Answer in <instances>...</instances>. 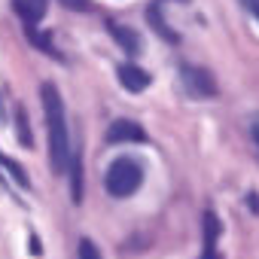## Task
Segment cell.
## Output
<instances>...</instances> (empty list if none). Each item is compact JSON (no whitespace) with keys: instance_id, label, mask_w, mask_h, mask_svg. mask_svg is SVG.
<instances>
[{"instance_id":"1","label":"cell","mask_w":259,"mask_h":259,"mask_svg":"<svg viewBox=\"0 0 259 259\" xmlns=\"http://www.w3.org/2000/svg\"><path fill=\"white\" fill-rule=\"evenodd\" d=\"M40 101H43V113H46V125H49V165L55 174H64L73 150H70V135H67L64 101H61L55 82L40 85Z\"/></svg>"},{"instance_id":"2","label":"cell","mask_w":259,"mask_h":259,"mask_svg":"<svg viewBox=\"0 0 259 259\" xmlns=\"http://www.w3.org/2000/svg\"><path fill=\"white\" fill-rule=\"evenodd\" d=\"M144 183V168L135 162V159H116L110 168H107V177H104V189L113 195V198H128L135 195Z\"/></svg>"},{"instance_id":"3","label":"cell","mask_w":259,"mask_h":259,"mask_svg":"<svg viewBox=\"0 0 259 259\" xmlns=\"http://www.w3.org/2000/svg\"><path fill=\"white\" fill-rule=\"evenodd\" d=\"M180 82H183V89H186V95L189 98H213L217 95V79H213V73L210 70H204V67H192V64H183L180 67Z\"/></svg>"},{"instance_id":"4","label":"cell","mask_w":259,"mask_h":259,"mask_svg":"<svg viewBox=\"0 0 259 259\" xmlns=\"http://www.w3.org/2000/svg\"><path fill=\"white\" fill-rule=\"evenodd\" d=\"M107 141L110 144H141V141H147V132L135 119H116L107 128Z\"/></svg>"},{"instance_id":"5","label":"cell","mask_w":259,"mask_h":259,"mask_svg":"<svg viewBox=\"0 0 259 259\" xmlns=\"http://www.w3.org/2000/svg\"><path fill=\"white\" fill-rule=\"evenodd\" d=\"M116 76H119V82H122V89H128V92H144L147 85H150V73L144 70V67H138V64H119V70H116Z\"/></svg>"},{"instance_id":"6","label":"cell","mask_w":259,"mask_h":259,"mask_svg":"<svg viewBox=\"0 0 259 259\" xmlns=\"http://www.w3.org/2000/svg\"><path fill=\"white\" fill-rule=\"evenodd\" d=\"M110 37H113V40H116L128 55H138V52L144 49L141 34H138L135 28H128V25H116V22H113V25H110Z\"/></svg>"},{"instance_id":"7","label":"cell","mask_w":259,"mask_h":259,"mask_svg":"<svg viewBox=\"0 0 259 259\" xmlns=\"http://www.w3.org/2000/svg\"><path fill=\"white\" fill-rule=\"evenodd\" d=\"M13 10L25 25H37L46 13V4H40V0H13Z\"/></svg>"},{"instance_id":"8","label":"cell","mask_w":259,"mask_h":259,"mask_svg":"<svg viewBox=\"0 0 259 259\" xmlns=\"http://www.w3.org/2000/svg\"><path fill=\"white\" fill-rule=\"evenodd\" d=\"M217 238H220V220L217 213H204V253L201 259H217Z\"/></svg>"},{"instance_id":"9","label":"cell","mask_w":259,"mask_h":259,"mask_svg":"<svg viewBox=\"0 0 259 259\" xmlns=\"http://www.w3.org/2000/svg\"><path fill=\"white\" fill-rule=\"evenodd\" d=\"M70 177H73V204L82 201V165H79V153L70 156Z\"/></svg>"},{"instance_id":"10","label":"cell","mask_w":259,"mask_h":259,"mask_svg":"<svg viewBox=\"0 0 259 259\" xmlns=\"http://www.w3.org/2000/svg\"><path fill=\"white\" fill-rule=\"evenodd\" d=\"M16 135H19V141H22L25 147H31V144H34V138H31V132H28V113H25V107H22V104L16 107Z\"/></svg>"},{"instance_id":"11","label":"cell","mask_w":259,"mask_h":259,"mask_svg":"<svg viewBox=\"0 0 259 259\" xmlns=\"http://www.w3.org/2000/svg\"><path fill=\"white\" fill-rule=\"evenodd\" d=\"M0 165H4V168H7V171L13 174V180H16L19 186H25V189L31 186V180H28V174H25V168H22V165H16L13 159H7L4 153H0Z\"/></svg>"},{"instance_id":"12","label":"cell","mask_w":259,"mask_h":259,"mask_svg":"<svg viewBox=\"0 0 259 259\" xmlns=\"http://www.w3.org/2000/svg\"><path fill=\"white\" fill-rule=\"evenodd\" d=\"M150 22L156 25V31H159V34H162L165 40H171V43H177V34H174V31L168 28V22H162V19H159V7H150Z\"/></svg>"},{"instance_id":"13","label":"cell","mask_w":259,"mask_h":259,"mask_svg":"<svg viewBox=\"0 0 259 259\" xmlns=\"http://www.w3.org/2000/svg\"><path fill=\"white\" fill-rule=\"evenodd\" d=\"M79 259H101L98 244H95V241H89V238H82V241H79Z\"/></svg>"},{"instance_id":"14","label":"cell","mask_w":259,"mask_h":259,"mask_svg":"<svg viewBox=\"0 0 259 259\" xmlns=\"http://www.w3.org/2000/svg\"><path fill=\"white\" fill-rule=\"evenodd\" d=\"M58 4L70 13H89L92 10V0H58Z\"/></svg>"},{"instance_id":"15","label":"cell","mask_w":259,"mask_h":259,"mask_svg":"<svg viewBox=\"0 0 259 259\" xmlns=\"http://www.w3.org/2000/svg\"><path fill=\"white\" fill-rule=\"evenodd\" d=\"M241 4H244V10H247V13H253V16L259 19V0H241Z\"/></svg>"},{"instance_id":"16","label":"cell","mask_w":259,"mask_h":259,"mask_svg":"<svg viewBox=\"0 0 259 259\" xmlns=\"http://www.w3.org/2000/svg\"><path fill=\"white\" fill-rule=\"evenodd\" d=\"M250 135H253V144H256V150H259V119L250 125Z\"/></svg>"},{"instance_id":"17","label":"cell","mask_w":259,"mask_h":259,"mask_svg":"<svg viewBox=\"0 0 259 259\" xmlns=\"http://www.w3.org/2000/svg\"><path fill=\"white\" fill-rule=\"evenodd\" d=\"M0 119H4V107H0Z\"/></svg>"},{"instance_id":"18","label":"cell","mask_w":259,"mask_h":259,"mask_svg":"<svg viewBox=\"0 0 259 259\" xmlns=\"http://www.w3.org/2000/svg\"><path fill=\"white\" fill-rule=\"evenodd\" d=\"M40 4H46V0H40Z\"/></svg>"}]
</instances>
